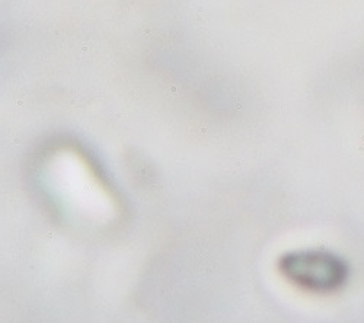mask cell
Wrapping results in <instances>:
<instances>
[{
    "mask_svg": "<svg viewBox=\"0 0 364 323\" xmlns=\"http://www.w3.org/2000/svg\"><path fill=\"white\" fill-rule=\"evenodd\" d=\"M282 271L291 281L318 291L333 290L346 280L341 261L322 252H297L283 258Z\"/></svg>",
    "mask_w": 364,
    "mask_h": 323,
    "instance_id": "6da1fadb",
    "label": "cell"
}]
</instances>
